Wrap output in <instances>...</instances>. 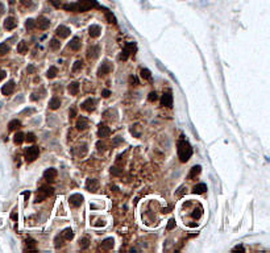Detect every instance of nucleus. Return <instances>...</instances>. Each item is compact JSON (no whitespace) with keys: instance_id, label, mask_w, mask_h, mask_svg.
<instances>
[{"instance_id":"obj_30","label":"nucleus","mask_w":270,"mask_h":253,"mask_svg":"<svg viewBox=\"0 0 270 253\" xmlns=\"http://www.w3.org/2000/svg\"><path fill=\"white\" fill-rule=\"evenodd\" d=\"M57 74H58V70H57V67H56V66L49 67V70L46 71V77H48L49 79L56 78V77H57Z\"/></svg>"},{"instance_id":"obj_45","label":"nucleus","mask_w":270,"mask_h":253,"mask_svg":"<svg viewBox=\"0 0 270 253\" xmlns=\"http://www.w3.org/2000/svg\"><path fill=\"white\" fill-rule=\"evenodd\" d=\"M233 252H237V251H240V252H245V248L243 247V245H237V247H235L232 249Z\"/></svg>"},{"instance_id":"obj_40","label":"nucleus","mask_w":270,"mask_h":253,"mask_svg":"<svg viewBox=\"0 0 270 253\" xmlns=\"http://www.w3.org/2000/svg\"><path fill=\"white\" fill-rule=\"evenodd\" d=\"M25 140H27L28 143H34V141H36V136H34V133L29 132V133L27 135V137H25Z\"/></svg>"},{"instance_id":"obj_29","label":"nucleus","mask_w":270,"mask_h":253,"mask_svg":"<svg viewBox=\"0 0 270 253\" xmlns=\"http://www.w3.org/2000/svg\"><path fill=\"white\" fill-rule=\"evenodd\" d=\"M20 126H21V121H20V120H17V119H15V120L9 121L8 129H9V131H16V129H17V128H20Z\"/></svg>"},{"instance_id":"obj_37","label":"nucleus","mask_w":270,"mask_h":253,"mask_svg":"<svg viewBox=\"0 0 270 253\" xmlns=\"http://www.w3.org/2000/svg\"><path fill=\"white\" fill-rule=\"evenodd\" d=\"M79 245H81V249H86V248H88V245H90V240H88L87 237H83V239H82V240H81V244H79Z\"/></svg>"},{"instance_id":"obj_25","label":"nucleus","mask_w":270,"mask_h":253,"mask_svg":"<svg viewBox=\"0 0 270 253\" xmlns=\"http://www.w3.org/2000/svg\"><path fill=\"white\" fill-rule=\"evenodd\" d=\"M25 140V135L23 132H16L15 136H13V143L16 144V145H20V144H23V141Z\"/></svg>"},{"instance_id":"obj_6","label":"nucleus","mask_w":270,"mask_h":253,"mask_svg":"<svg viewBox=\"0 0 270 253\" xmlns=\"http://www.w3.org/2000/svg\"><path fill=\"white\" fill-rule=\"evenodd\" d=\"M57 175H58V171H57V169L54 168H50V169H46V170L44 171V179L46 181V182L52 183L56 181Z\"/></svg>"},{"instance_id":"obj_24","label":"nucleus","mask_w":270,"mask_h":253,"mask_svg":"<svg viewBox=\"0 0 270 253\" xmlns=\"http://www.w3.org/2000/svg\"><path fill=\"white\" fill-rule=\"evenodd\" d=\"M200 171H202V168H200L199 165L192 166L191 170H190V173H189V179H194L196 175H199V174H200Z\"/></svg>"},{"instance_id":"obj_13","label":"nucleus","mask_w":270,"mask_h":253,"mask_svg":"<svg viewBox=\"0 0 270 253\" xmlns=\"http://www.w3.org/2000/svg\"><path fill=\"white\" fill-rule=\"evenodd\" d=\"M99 187V181L95 179V178H90L87 179V182H86V189H87L88 191H96Z\"/></svg>"},{"instance_id":"obj_11","label":"nucleus","mask_w":270,"mask_h":253,"mask_svg":"<svg viewBox=\"0 0 270 253\" xmlns=\"http://www.w3.org/2000/svg\"><path fill=\"white\" fill-rule=\"evenodd\" d=\"M15 82L13 81H9V82H7L4 86H3L2 87V94L3 95H11V94H12L13 91H15Z\"/></svg>"},{"instance_id":"obj_4","label":"nucleus","mask_w":270,"mask_h":253,"mask_svg":"<svg viewBox=\"0 0 270 253\" xmlns=\"http://www.w3.org/2000/svg\"><path fill=\"white\" fill-rule=\"evenodd\" d=\"M54 189L52 186H41L37 191V197H36V202H44L46 198H49L50 195H53Z\"/></svg>"},{"instance_id":"obj_49","label":"nucleus","mask_w":270,"mask_h":253,"mask_svg":"<svg viewBox=\"0 0 270 253\" xmlns=\"http://www.w3.org/2000/svg\"><path fill=\"white\" fill-rule=\"evenodd\" d=\"M110 95H111V91H110V90H107V88H106V90H103V91H102V96H103V98H108Z\"/></svg>"},{"instance_id":"obj_2","label":"nucleus","mask_w":270,"mask_h":253,"mask_svg":"<svg viewBox=\"0 0 270 253\" xmlns=\"http://www.w3.org/2000/svg\"><path fill=\"white\" fill-rule=\"evenodd\" d=\"M98 3L96 0H78L74 4H65L63 8L66 11H71V12H86V11L96 8Z\"/></svg>"},{"instance_id":"obj_19","label":"nucleus","mask_w":270,"mask_h":253,"mask_svg":"<svg viewBox=\"0 0 270 253\" xmlns=\"http://www.w3.org/2000/svg\"><path fill=\"white\" fill-rule=\"evenodd\" d=\"M100 33H102V29H100L99 25H91V27L88 28V34L91 36L92 38H98Z\"/></svg>"},{"instance_id":"obj_12","label":"nucleus","mask_w":270,"mask_h":253,"mask_svg":"<svg viewBox=\"0 0 270 253\" xmlns=\"http://www.w3.org/2000/svg\"><path fill=\"white\" fill-rule=\"evenodd\" d=\"M111 71H112V65L108 62V61H106V62L102 63V66L99 67L98 75H99V77H102V75H106L108 73H111Z\"/></svg>"},{"instance_id":"obj_46","label":"nucleus","mask_w":270,"mask_h":253,"mask_svg":"<svg viewBox=\"0 0 270 253\" xmlns=\"http://www.w3.org/2000/svg\"><path fill=\"white\" fill-rule=\"evenodd\" d=\"M129 81H131L132 86H137L138 85V81H137V78H136V77H131V78H129Z\"/></svg>"},{"instance_id":"obj_32","label":"nucleus","mask_w":270,"mask_h":253,"mask_svg":"<svg viewBox=\"0 0 270 253\" xmlns=\"http://www.w3.org/2000/svg\"><path fill=\"white\" fill-rule=\"evenodd\" d=\"M49 45H50V49H53V50H58L61 48V42L57 38H52V40H50V44Z\"/></svg>"},{"instance_id":"obj_38","label":"nucleus","mask_w":270,"mask_h":253,"mask_svg":"<svg viewBox=\"0 0 270 253\" xmlns=\"http://www.w3.org/2000/svg\"><path fill=\"white\" fill-rule=\"evenodd\" d=\"M83 67V62L82 61H75L74 62V66H73V71H78V70H81V69Z\"/></svg>"},{"instance_id":"obj_18","label":"nucleus","mask_w":270,"mask_h":253,"mask_svg":"<svg viewBox=\"0 0 270 253\" xmlns=\"http://www.w3.org/2000/svg\"><path fill=\"white\" fill-rule=\"evenodd\" d=\"M111 135V129L110 126L104 125V124H100L99 128H98V136L100 137V139H103V137H108Z\"/></svg>"},{"instance_id":"obj_10","label":"nucleus","mask_w":270,"mask_h":253,"mask_svg":"<svg viewBox=\"0 0 270 253\" xmlns=\"http://www.w3.org/2000/svg\"><path fill=\"white\" fill-rule=\"evenodd\" d=\"M161 104L165 107H171L173 106V95H171V91L169 90V91L164 92V95H162L161 98Z\"/></svg>"},{"instance_id":"obj_26","label":"nucleus","mask_w":270,"mask_h":253,"mask_svg":"<svg viewBox=\"0 0 270 253\" xmlns=\"http://www.w3.org/2000/svg\"><path fill=\"white\" fill-rule=\"evenodd\" d=\"M28 50H29V48H28L27 42H25V41L19 42V45H17V52H19L20 54H27Z\"/></svg>"},{"instance_id":"obj_34","label":"nucleus","mask_w":270,"mask_h":253,"mask_svg":"<svg viewBox=\"0 0 270 253\" xmlns=\"http://www.w3.org/2000/svg\"><path fill=\"white\" fill-rule=\"evenodd\" d=\"M202 215H203V208H202V207L195 208V210H194V212L191 214V216H192L194 219H199Z\"/></svg>"},{"instance_id":"obj_1","label":"nucleus","mask_w":270,"mask_h":253,"mask_svg":"<svg viewBox=\"0 0 270 253\" xmlns=\"http://www.w3.org/2000/svg\"><path fill=\"white\" fill-rule=\"evenodd\" d=\"M177 148H178V157H179V161L181 162H187L191 158L192 156V148L190 145V143L187 141L185 139V136L181 135L178 140V144H177Z\"/></svg>"},{"instance_id":"obj_21","label":"nucleus","mask_w":270,"mask_h":253,"mask_svg":"<svg viewBox=\"0 0 270 253\" xmlns=\"http://www.w3.org/2000/svg\"><path fill=\"white\" fill-rule=\"evenodd\" d=\"M61 107V99L58 96H53L49 102V108L50 110H58Z\"/></svg>"},{"instance_id":"obj_28","label":"nucleus","mask_w":270,"mask_h":253,"mask_svg":"<svg viewBox=\"0 0 270 253\" xmlns=\"http://www.w3.org/2000/svg\"><path fill=\"white\" fill-rule=\"evenodd\" d=\"M62 236H63V239L65 240H67V241H70V240H73L74 239V232L71 231V228H66L62 232Z\"/></svg>"},{"instance_id":"obj_20","label":"nucleus","mask_w":270,"mask_h":253,"mask_svg":"<svg viewBox=\"0 0 270 253\" xmlns=\"http://www.w3.org/2000/svg\"><path fill=\"white\" fill-rule=\"evenodd\" d=\"M99 52H100L99 46L94 45V46H91V48H88V50H87V57H88V58H91V59H95V58H98Z\"/></svg>"},{"instance_id":"obj_5","label":"nucleus","mask_w":270,"mask_h":253,"mask_svg":"<svg viewBox=\"0 0 270 253\" xmlns=\"http://www.w3.org/2000/svg\"><path fill=\"white\" fill-rule=\"evenodd\" d=\"M38 156H40L38 146H34L33 145V146L28 148V149L25 150V160H27V162H33Z\"/></svg>"},{"instance_id":"obj_7","label":"nucleus","mask_w":270,"mask_h":253,"mask_svg":"<svg viewBox=\"0 0 270 253\" xmlns=\"http://www.w3.org/2000/svg\"><path fill=\"white\" fill-rule=\"evenodd\" d=\"M81 107H82V110H84L87 112H92V111H95V108H96V100L88 98V99H86L84 102L81 104Z\"/></svg>"},{"instance_id":"obj_52","label":"nucleus","mask_w":270,"mask_h":253,"mask_svg":"<svg viewBox=\"0 0 270 253\" xmlns=\"http://www.w3.org/2000/svg\"><path fill=\"white\" fill-rule=\"evenodd\" d=\"M77 116V111H75V108H71L70 110V119H73Z\"/></svg>"},{"instance_id":"obj_41","label":"nucleus","mask_w":270,"mask_h":253,"mask_svg":"<svg viewBox=\"0 0 270 253\" xmlns=\"http://www.w3.org/2000/svg\"><path fill=\"white\" fill-rule=\"evenodd\" d=\"M174 227H175V220L170 219V220H169V223H167V231H171Z\"/></svg>"},{"instance_id":"obj_27","label":"nucleus","mask_w":270,"mask_h":253,"mask_svg":"<svg viewBox=\"0 0 270 253\" xmlns=\"http://www.w3.org/2000/svg\"><path fill=\"white\" fill-rule=\"evenodd\" d=\"M79 91V83L78 82H71L69 85V92L71 95H77Z\"/></svg>"},{"instance_id":"obj_44","label":"nucleus","mask_w":270,"mask_h":253,"mask_svg":"<svg viewBox=\"0 0 270 253\" xmlns=\"http://www.w3.org/2000/svg\"><path fill=\"white\" fill-rule=\"evenodd\" d=\"M34 112H36L34 108H25V110L23 111V115H27V114L30 115V114H34Z\"/></svg>"},{"instance_id":"obj_51","label":"nucleus","mask_w":270,"mask_h":253,"mask_svg":"<svg viewBox=\"0 0 270 253\" xmlns=\"http://www.w3.org/2000/svg\"><path fill=\"white\" fill-rule=\"evenodd\" d=\"M107 19L110 20V23H116V21H115V17H113L112 15H111L110 12H107Z\"/></svg>"},{"instance_id":"obj_14","label":"nucleus","mask_w":270,"mask_h":253,"mask_svg":"<svg viewBox=\"0 0 270 253\" xmlns=\"http://www.w3.org/2000/svg\"><path fill=\"white\" fill-rule=\"evenodd\" d=\"M36 25L38 27V29H41V30H45V29H48L49 28V25H50V21L46 19V17H44V16H41V17H38V20L36 21Z\"/></svg>"},{"instance_id":"obj_22","label":"nucleus","mask_w":270,"mask_h":253,"mask_svg":"<svg viewBox=\"0 0 270 253\" xmlns=\"http://www.w3.org/2000/svg\"><path fill=\"white\" fill-rule=\"evenodd\" d=\"M69 48L74 50V52L81 49V40H79V37H73V40L69 42Z\"/></svg>"},{"instance_id":"obj_8","label":"nucleus","mask_w":270,"mask_h":253,"mask_svg":"<svg viewBox=\"0 0 270 253\" xmlns=\"http://www.w3.org/2000/svg\"><path fill=\"white\" fill-rule=\"evenodd\" d=\"M70 33H71L70 28H67L66 25H59L56 29V34L58 36L59 38H67L70 36Z\"/></svg>"},{"instance_id":"obj_55","label":"nucleus","mask_w":270,"mask_h":253,"mask_svg":"<svg viewBox=\"0 0 270 253\" xmlns=\"http://www.w3.org/2000/svg\"><path fill=\"white\" fill-rule=\"evenodd\" d=\"M11 218L16 220V219H17V214H16V212H12V214H11Z\"/></svg>"},{"instance_id":"obj_16","label":"nucleus","mask_w":270,"mask_h":253,"mask_svg":"<svg viewBox=\"0 0 270 253\" xmlns=\"http://www.w3.org/2000/svg\"><path fill=\"white\" fill-rule=\"evenodd\" d=\"M115 245V240L112 237H107L104 239V240L100 243V248L104 249V251H110V249H112Z\"/></svg>"},{"instance_id":"obj_56","label":"nucleus","mask_w":270,"mask_h":253,"mask_svg":"<svg viewBox=\"0 0 270 253\" xmlns=\"http://www.w3.org/2000/svg\"><path fill=\"white\" fill-rule=\"evenodd\" d=\"M16 0H9V4H15Z\"/></svg>"},{"instance_id":"obj_31","label":"nucleus","mask_w":270,"mask_h":253,"mask_svg":"<svg viewBox=\"0 0 270 253\" xmlns=\"http://www.w3.org/2000/svg\"><path fill=\"white\" fill-rule=\"evenodd\" d=\"M140 75H141V78L145 79V81H150V79H152V73H150V70H148V69H141Z\"/></svg>"},{"instance_id":"obj_43","label":"nucleus","mask_w":270,"mask_h":253,"mask_svg":"<svg viewBox=\"0 0 270 253\" xmlns=\"http://www.w3.org/2000/svg\"><path fill=\"white\" fill-rule=\"evenodd\" d=\"M96 146H98V150H99V152H103L104 149H106V144L102 143V141H98Z\"/></svg>"},{"instance_id":"obj_9","label":"nucleus","mask_w":270,"mask_h":253,"mask_svg":"<svg viewBox=\"0 0 270 253\" xmlns=\"http://www.w3.org/2000/svg\"><path fill=\"white\" fill-rule=\"evenodd\" d=\"M69 202H70V204L73 206V207H79V206L83 203V195H81V194H73V195H70Z\"/></svg>"},{"instance_id":"obj_39","label":"nucleus","mask_w":270,"mask_h":253,"mask_svg":"<svg viewBox=\"0 0 270 253\" xmlns=\"http://www.w3.org/2000/svg\"><path fill=\"white\" fill-rule=\"evenodd\" d=\"M158 99V96H157V92L156 91H152L149 94V96H148V100L149 102H156V100Z\"/></svg>"},{"instance_id":"obj_36","label":"nucleus","mask_w":270,"mask_h":253,"mask_svg":"<svg viewBox=\"0 0 270 253\" xmlns=\"http://www.w3.org/2000/svg\"><path fill=\"white\" fill-rule=\"evenodd\" d=\"M34 27H36V21L33 19H28L27 23H25V28L27 29H33Z\"/></svg>"},{"instance_id":"obj_33","label":"nucleus","mask_w":270,"mask_h":253,"mask_svg":"<svg viewBox=\"0 0 270 253\" xmlns=\"http://www.w3.org/2000/svg\"><path fill=\"white\" fill-rule=\"evenodd\" d=\"M27 249L28 251H36L37 247H36V241L32 240V239H28L27 240Z\"/></svg>"},{"instance_id":"obj_3","label":"nucleus","mask_w":270,"mask_h":253,"mask_svg":"<svg viewBox=\"0 0 270 253\" xmlns=\"http://www.w3.org/2000/svg\"><path fill=\"white\" fill-rule=\"evenodd\" d=\"M136 50H137V45H136V42H127L123 49V52H121L120 57H119V59L120 61H127L129 58V56H132V54L136 53Z\"/></svg>"},{"instance_id":"obj_17","label":"nucleus","mask_w":270,"mask_h":253,"mask_svg":"<svg viewBox=\"0 0 270 253\" xmlns=\"http://www.w3.org/2000/svg\"><path fill=\"white\" fill-rule=\"evenodd\" d=\"M88 128V119L81 116L77 120V129L78 131H86Z\"/></svg>"},{"instance_id":"obj_53","label":"nucleus","mask_w":270,"mask_h":253,"mask_svg":"<svg viewBox=\"0 0 270 253\" xmlns=\"http://www.w3.org/2000/svg\"><path fill=\"white\" fill-rule=\"evenodd\" d=\"M5 77H7V73H5V71H4V70H0V82H2Z\"/></svg>"},{"instance_id":"obj_42","label":"nucleus","mask_w":270,"mask_h":253,"mask_svg":"<svg viewBox=\"0 0 270 253\" xmlns=\"http://www.w3.org/2000/svg\"><path fill=\"white\" fill-rule=\"evenodd\" d=\"M185 193H186V187H185V186H181V187H179V189H178V191H177V193H175V194H177L178 197H182V195L185 194Z\"/></svg>"},{"instance_id":"obj_50","label":"nucleus","mask_w":270,"mask_h":253,"mask_svg":"<svg viewBox=\"0 0 270 253\" xmlns=\"http://www.w3.org/2000/svg\"><path fill=\"white\" fill-rule=\"evenodd\" d=\"M50 2H52V4H53L54 7H57V8L62 7V5H61V2H58V0H50Z\"/></svg>"},{"instance_id":"obj_15","label":"nucleus","mask_w":270,"mask_h":253,"mask_svg":"<svg viewBox=\"0 0 270 253\" xmlns=\"http://www.w3.org/2000/svg\"><path fill=\"white\" fill-rule=\"evenodd\" d=\"M16 27H17V21H16L15 17H12V16L7 17L5 21H4V28H5V29L7 30H12V29H15Z\"/></svg>"},{"instance_id":"obj_54","label":"nucleus","mask_w":270,"mask_h":253,"mask_svg":"<svg viewBox=\"0 0 270 253\" xmlns=\"http://www.w3.org/2000/svg\"><path fill=\"white\" fill-rule=\"evenodd\" d=\"M23 195L28 199V198H29V195H30V191H25V193H23Z\"/></svg>"},{"instance_id":"obj_47","label":"nucleus","mask_w":270,"mask_h":253,"mask_svg":"<svg viewBox=\"0 0 270 253\" xmlns=\"http://www.w3.org/2000/svg\"><path fill=\"white\" fill-rule=\"evenodd\" d=\"M27 71H28V74H34L36 73V67L34 66H28V69H27Z\"/></svg>"},{"instance_id":"obj_35","label":"nucleus","mask_w":270,"mask_h":253,"mask_svg":"<svg viewBox=\"0 0 270 253\" xmlns=\"http://www.w3.org/2000/svg\"><path fill=\"white\" fill-rule=\"evenodd\" d=\"M9 52V46L7 44H0V56H4Z\"/></svg>"},{"instance_id":"obj_23","label":"nucleus","mask_w":270,"mask_h":253,"mask_svg":"<svg viewBox=\"0 0 270 253\" xmlns=\"http://www.w3.org/2000/svg\"><path fill=\"white\" fill-rule=\"evenodd\" d=\"M206 191H207L206 183H198V185H195V186H194V189H192L194 194H204Z\"/></svg>"},{"instance_id":"obj_48","label":"nucleus","mask_w":270,"mask_h":253,"mask_svg":"<svg viewBox=\"0 0 270 253\" xmlns=\"http://www.w3.org/2000/svg\"><path fill=\"white\" fill-rule=\"evenodd\" d=\"M21 4L24 7H30L32 5V0H21Z\"/></svg>"}]
</instances>
